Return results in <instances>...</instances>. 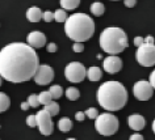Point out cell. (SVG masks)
I'll list each match as a JSON object with an SVG mask.
<instances>
[{"mask_svg": "<svg viewBox=\"0 0 155 140\" xmlns=\"http://www.w3.org/2000/svg\"><path fill=\"white\" fill-rule=\"evenodd\" d=\"M40 59L30 46L13 42L0 50V76L9 83H25L36 75Z\"/></svg>", "mask_w": 155, "mask_h": 140, "instance_id": "cell-1", "label": "cell"}, {"mask_svg": "<svg viewBox=\"0 0 155 140\" xmlns=\"http://www.w3.org/2000/svg\"><path fill=\"white\" fill-rule=\"evenodd\" d=\"M96 98L107 111H118L127 102V92L118 81H105L99 87Z\"/></svg>", "mask_w": 155, "mask_h": 140, "instance_id": "cell-2", "label": "cell"}, {"mask_svg": "<svg viewBox=\"0 0 155 140\" xmlns=\"http://www.w3.org/2000/svg\"><path fill=\"white\" fill-rule=\"evenodd\" d=\"M64 32L75 42L88 41L95 33V22L86 13H74L64 21Z\"/></svg>", "mask_w": 155, "mask_h": 140, "instance_id": "cell-3", "label": "cell"}, {"mask_svg": "<svg viewBox=\"0 0 155 140\" xmlns=\"http://www.w3.org/2000/svg\"><path fill=\"white\" fill-rule=\"evenodd\" d=\"M100 47L104 52L109 55H117L122 52L129 43H127V36L121 28H107L100 34Z\"/></svg>", "mask_w": 155, "mask_h": 140, "instance_id": "cell-4", "label": "cell"}, {"mask_svg": "<svg viewBox=\"0 0 155 140\" xmlns=\"http://www.w3.org/2000/svg\"><path fill=\"white\" fill-rule=\"evenodd\" d=\"M118 119L117 116L110 113H103L99 114L95 119V128L100 135L103 136H112L118 130Z\"/></svg>", "mask_w": 155, "mask_h": 140, "instance_id": "cell-5", "label": "cell"}, {"mask_svg": "<svg viewBox=\"0 0 155 140\" xmlns=\"http://www.w3.org/2000/svg\"><path fill=\"white\" fill-rule=\"evenodd\" d=\"M137 62L143 67H153L155 65V45L143 43L139 46L135 52Z\"/></svg>", "mask_w": 155, "mask_h": 140, "instance_id": "cell-6", "label": "cell"}, {"mask_svg": "<svg viewBox=\"0 0 155 140\" xmlns=\"http://www.w3.org/2000/svg\"><path fill=\"white\" fill-rule=\"evenodd\" d=\"M86 75H87V69L79 62H71L64 68V76L70 83H74V84L82 83L86 79Z\"/></svg>", "mask_w": 155, "mask_h": 140, "instance_id": "cell-7", "label": "cell"}, {"mask_svg": "<svg viewBox=\"0 0 155 140\" xmlns=\"http://www.w3.org/2000/svg\"><path fill=\"white\" fill-rule=\"evenodd\" d=\"M36 119H37V127L40 132L45 136H49L53 134V130H54V124H53V120H51V116L48 111L45 110H40L36 114Z\"/></svg>", "mask_w": 155, "mask_h": 140, "instance_id": "cell-8", "label": "cell"}, {"mask_svg": "<svg viewBox=\"0 0 155 140\" xmlns=\"http://www.w3.org/2000/svg\"><path fill=\"white\" fill-rule=\"evenodd\" d=\"M133 93H134V97L138 101H149L154 94V89L150 85L149 81L141 80L134 84Z\"/></svg>", "mask_w": 155, "mask_h": 140, "instance_id": "cell-9", "label": "cell"}, {"mask_svg": "<svg viewBox=\"0 0 155 140\" xmlns=\"http://www.w3.org/2000/svg\"><path fill=\"white\" fill-rule=\"evenodd\" d=\"M33 79L38 85H48L54 79V69L48 64H40Z\"/></svg>", "mask_w": 155, "mask_h": 140, "instance_id": "cell-10", "label": "cell"}, {"mask_svg": "<svg viewBox=\"0 0 155 140\" xmlns=\"http://www.w3.org/2000/svg\"><path fill=\"white\" fill-rule=\"evenodd\" d=\"M103 67L104 71L113 75V73H117L121 71L122 68V60L120 59L117 55H108L103 62Z\"/></svg>", "mask_w": 155, "mask_h": 140, "instance_id": "cell-11", "label": "cell"}, {"mask_svg": "<svg viewBox=\"0 0 155 140\" xmlns=\"http://www.w3.org/2000/svg\"><path fill=\"white\" fill-rule=\"evenodd\" d=\"M26 42L32 49H41L46 45V36L41 32H32L26 37Z\"/></svg>", "mask_w": 155, "mask_h": 140, "instance_id": "cell-12", "label": "cell"}, {"mask_svg": "<svg viewBox=\"0 0 155 140\" xmlns=\"http://www.w3.org/2000/svg\"><path fill=\"white\" fill-rule=\"evenodd\" d=\"M127 123H129V127L134 131H141L146 126V120L141 114H131L127 118Z\"/></svg>", "mask_w": 155, "mask_h": 140, "instance_id": "cell-13", "label": "cell"}, {"mask_svg": "<svg viewBox=\"0 0 155 140\" xmlns=\"http://www.w3.org/2000/svg\"><path fill=\"white\" fill-rule=\"evenodd\" d=\"M42 11L38 8V7H30V8L26 11V18L30 21V22H38L41 21L42 18Z\"/></svg>", "mask_w": 155, "mask_h": 140, "instance_id": "cell-14", "label": "cell"}, {"mask_svg": "<svg viewBox=\"0 0 155 140\" xmlns=\"http://www.w3.org/2000/svg\"><path fill=\"white\" fill-rule=\"evenodd\" d=\"M86 77H88V80L90 81H99L103 77V72H101V69H100L99 67H95L94 65V67L88 68Z\"/></svg>", "mask_w": 155, "mask_h": 140, "instance_id": "cell-15", "label": "cell"}, {"mask_svg": "<svg viewBox=\"0 0 155 140\" xmlns=\"http://www.w3.org/2000/svg\"><path fill=\"white\" fill-rule=\"evenodd\" d=\"M80 4V0H61V7L63 11H72L78 8Z\"/></svg>", "mask_w": 155, "mask_h": 140, "instance_id": "cell-16", "label": "cell"}, {"mask_svg": "<svg viewBox=\"0 0 155 140\" xmlns=\"http://www.w3.org/2000/svg\"><path fill=\"white\" fill-rule=\"evenodd\" d=\"M91 12L94 16H103L104 12H105V7H104L103 3H100V2H96L94 3V4L91 5Z\"/></svg>", "mask_w": 155, "mask_h": 140, "instance_id": "cell-17", "label": "cell"}, {"mask_svg": "<svg viewBox=\"0 0 155 140\" xmlns=\"http://www.w3.org/2000/svg\"><path fill=\"white\" fill-rule=\"evenodd\" d=\"M11 106V100L9 97L5 94V93H2L0 92V113L3 111H7Z\"/></svg>", "mask_w": 155, "mask_h": 140, "instance_id": "cell-18", "label": "cell"}, {"mask_svg": "<svg viewBox=\"0 0 155 140\" xmlns=\"http://www.w3.org/2000/svg\"><path fill=\"white\" fill-rule=\"evenodd\" d=\"M58 128H59L62 132H68L72 128L71 119H68V118H62V119H59V122H58Z\"/></svg>", "mask_w": 155, "mask_h": 140, "instance_id": "cell-19", "label": "cell"}, {"mask_svg": "<svg viewBox=\"0 0 155 140\" xmlns=\"http://www.w3.org/2000/svg\"><path fill=\"white\" fill-rule=\"evenodd\" d=\"M49 93L53 100H58L63 96V89H62L61 85H51L49 89Z\"/></svg>", "mask_w": 155, "mask_h": 140, "instance_id": "cell-20", "label": "cell"}, {"mask_svg": "<svg viewBox=\"0 0 155 140\" xmlns=\"http://www.w3.org/2000/svg\"><path fill=\"white\" fill-rule=\"evenodd\" d=\"M45 111H48L50 116H54V115H58V113H59V105H58L55 101H51L50 103L45 105Z\"/></svg>", "mask_w": 155, "mask_h": 140, "instance_id": "cell-21", "label": "cell"}, {"mask_svg": "<svg viewBox=\"0 0 155 140\" xmlns=\"http://www.w3.org/2000/svg\"><path fill=\"white\" fill-rule=\"evenodd\" d=\"M64 94H66V97H67L70 101H76V100L80 97V92L78 91L75 87H70V88L66 89V93H64Z\"/></svg>", "mask_w": 155, "mask_h": 140, "instance_id": "cell-22", "label": "cell"}, {"mask_svg": "<svg viewBox=\"0 0 155 140\" xmlns=\"http://www.w3.org/2000/svg\"><path fill=\"white\" fill-rule=\"evenodd\" d=\"M37 96H38V102H40V105H44V106H45V105H48V103H50L53 101L49 91L48 92H41L40 94H37Z\"/></svg>", "mask_w": 155, "mask_h": 140, "instance_id": "cell-23", "label": "cell"}, {"mask_svg": "<svg viewBox=\"0 0 155 140\" xmlns=\"http://www.w3.org/2000/svg\"><path fill=\"white\" fill-rule=\"evenodd\" d=\"M54 20L57 22H64L67 20V13H66V11L63 9H57L55 12H54Z\"/></svg>", "mask_w": 155, "mask_h": 140, "instance_id": "cell-24", "label": "cell"}, {"mask_svg": "<svg viewBox=\"0 0 155 140\" xmlns=\"http://www.w3.org/2000/svg\"><path fill=\"white\" fill-rule=\"evenodd\" d=\"M26 102L29 103L30 107H38L40 106V102H38V96L37 94H30L28 97V101Z\"/></svg>", "mask_w": 155, "mask_h": 140, "instance_id": "cell-25", "label": "cell"}, {"mask_svg": "<svg viewBox=\"0 0 155 140\" xmlns=\"http://www.w3.org/2000/svg\"><path fill=\"white\" fill-rule=\"evenodd\" d=\"M84 115L88 116L90 119H96V116L99 115V113H97V110H96L95 107H90V109H87V110L84 111Z\"/></svg>", "mask_w": 155, "mask_h": 140, "instance_id": "cell-26", "label": "cell"}, {"mask_svg": "<svg viewBox=\"0 0 155 140\" xmlns=\"http://www.w3.org/2000/svg\"><path fill=\"white\" fill-rule=\"evenodd\" d=\"M42 18H44V21H46V22H51L54 20V13L50 12V11H46V12L42 13Z\"/></svg>", "mask_w": 155, "mask_h": 140, "instance_id": "cell-27", "label": "cell"}, {"mask_svg": "<svg viewBox=\"0 0 155 140\" xmlns=\"http://www.w3.org/2000/svg\"><path fill=\"white\" fill-rule=\"evenodd\" d=\"M26 124L29 127H37V119H36V115H29L26 118Z\"/></svg>", "mask_w": 155, "mask_h": 140, "instance_id": "cell-28", "label": "cell"}, {"mask_svg": "<svg viewBox=\"0 0 155 140\" xmlns=\"http://www.w3.org/2000/svg\"><path fill=\"white\" fill-rule=\"evenodd\" d=\"M72 50L75 52H83L84 51V45L80 43V42H75V43L72 45Z\"/></svg>", "mask_w": 155, "mask_h": 140, "instance_id": "cell-29", "label": "cell"}, {"mask_svg": "<svg viewBox=\"0 0 155 140\" xmlns=\"http://www.w3.org/2000/svg\"><path fill=\"white\" fill-rule=\"evenodd\" d=\"M75 119L79 120V122H83L86 119V115H84V111H78L75 114Z\"/></svg>", "mask_w": 155, "mask_h": 140, "instance_id": "cell-30", "label": "cell"}, {"mask_svg": "<svg viewBox=\"0 0 155 140\" xmlns=\"http://www.w3.org/2000/svg\"><path fill=\"white\" fill-rule=\"evenodd\" d=\"M143 43H145V41H143V38H142V37H135V38H134V45L137 46V47L142 46Z\"/></svg>", "mask_w": 155, "mask_h": 140, "instance_id": "cell-31", "label": "cell"}, {"mask_svg": "<svg viewBox=\"0 0 155 140\" xmlns=\"http://www.w3.org/2000/svg\"><path fill=\"white\" fill-rule=\"evenodd\" d=\"M124 3H125V5L127 8H133V7L137 4V0H124Z\"/></svg>", "mask_w": 155, "mask_h": 140, "instance_id": "cell-32", "label": "cell"}, {"mask_svg": "<svg viewBox=\"0 0 155 140\" xmlns=\"http://www.w3.org/2000/svg\"><path fill=\"white\" fill-rule=\"evenodd\" d=\"M149 83H150V85L153 87V89L155 91V69H154L153 72H151V75H150V81H149Z\"/></svg>", "mask_w": 155, "mask_h": 140, "instance_id": "cell-33", "label": "cell"}, {"mask_svg": "<svg viewBox=\"0 0 155 140\" xmlns=\"http://www.w3.org/2000/svg\"><path fill=\"white\" fill-rule=\"evenodd\" d=\"M57 50H58V47H57L55 43H53V42H51V43L48 45V51H49V52H55Z\"/></svg>", "mask_w": 155, "mask_h": 140, "instance_id": "cell-34", "label": "cell"}, {"mask_svg": "<svg viewBox=\"0 0 155 140\" xmlns=\"http://www.w3.org/2000/svg\"><path fill=\"white\" fill-rule=\"evenodd\" d=\"M129 140H143V136L141 134H138V132H135V134H133L130 136Z\"/></svg>", "mask_w": 155, "mask_h": 140, "instance_id": "cell-35", "label": "cell"}, {"mask_svg": "<svg viewBox=\"0 0 155 140\" xmlns=\"http://www.w3.org/2000/svg\"><path fill=\"white\" fill-rule=\"evenodd\" d=\"M143 41H145V43H150V45H154V38L151 37V36L146 37V38H145V40H143Z\"/></svg>", "mask_w": 155, "mask_h": 140, "instance_id": "cell-36", "label": "cell"}, {"mask_svg": "<svg viewBox=\"0 0 155 140\" xmlns=\"http://www.w3.org/2000/svg\"><path fill=\"white\" fill-rule=\"evenodd\" d=\"M29 107H30V106H29V103H28V102H22V103H21V110H24V111H25V110H28Z\"/></svg>", "mask_w": 155, "mask_h": 140, "instance_id": "cell-37", "label": "cell"}, {"mask_svg": "<svg viewBox=\"0 0 155 140\" xmlns=\"http://www.w3.org/2000/svg\"><path fill=\"white\" fill-rule=\"evenodd\" d=\"M153 131H154V134H155V119H154V122H153Z\"/></svg>", "mask_w": 155, "mask_h": 140, "instance_id": "cell-38", "label": "cell"}, {"mask_svg": "<svg viewBox=\"0 0 155 140\" xmlns=\"http://www.w3.org/2000/svg\"><path fill=\"white\" fill-rule=\"evenodd\" d=\"M2 83H3V79H2V76H0V87H2Z\"/></svg>", "mask_w": 155, "mask_h": 140, "instance_id": "cell-39", "label": "cell"}, {"mask_svg": "<svg viewBox=\"0 0 155 140\" xmlns=\"http://www.w3.org/2000/svg\"><path fill=\"white\" fill-rule=\"evenodd\" d=\"M67 140H76V139H74V138H70V139H67Z\"/></svg>", "mask_w": 155, "mask_h": 140, "instance_id": "cell-40", "label": "cell"}, {"mask_svg": "<svg viewBox=\"0 0 155 140\" xmlns=\"http://www.w3.org/2000/svg\"><path fill=\"white\" fill-rule=\"evenodd\" d=\"M112 2H117V0H112Z\"/></svg>", "mask_w": 155, "mask_h": 140, "instance_id": "cell-41", "label": "cell"}]
</instances>
